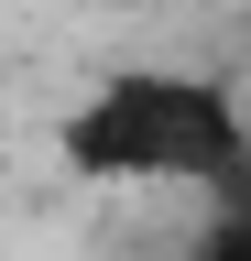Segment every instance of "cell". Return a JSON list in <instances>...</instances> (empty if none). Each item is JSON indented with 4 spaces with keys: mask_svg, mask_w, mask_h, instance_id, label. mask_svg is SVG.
<instances>
[{
    "mask_svg": "<svg viewBox=\"0 0 251 261\" xmlns=\"http://www.w3.org/2000/svg\"><path fill=\"white\" fill-rule=\"evenodd\" d=\"M251 152V120L230 76H197V65H120L55 120V163L77 185H208Z\"/></svg>",
    "mask_w": 251,
    "mask_h": 261,
    "instance_id": "cell-1",
    "label": "cell"
},
{
    "mask_svg": "<svg viewBox=\"0 0 251 261\" xmlns=\"http://www.w3.org/2000/svg\"><path fill=\"white\" fill-rule=\"evenodd\" d=\"M208 207H240V218H251V152L230 163V174H218V196H208Z\"/></svg>",
    "mask_w": 251,
    "mask_h": 261,
    "instance_id": "cell-3",
    "label": "cell"
},
{
    "mask_svg": "<svg viewBox=\"0 0 251 261\" xmlns=\"http://www.w3.org/2000/svg\"><path fill=\"white\" fill-rule=\"evenodd\" d=\"M186 261H251V218H240V207H208L197 240H186Z\"/></svg>",
    "mask_w": 251,
    "mask_h": 261,
    "instance_id": "cell-2",
    "label": "cell"
}]
</instances>
